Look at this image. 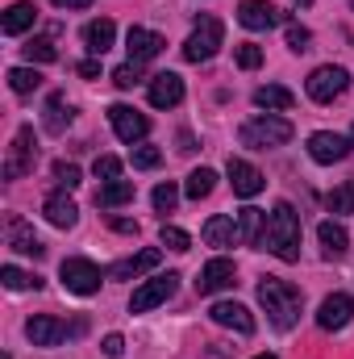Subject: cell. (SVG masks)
I'll use <instances>...</instances> for the list:
<instances>
[{
    "instance_id": "6da1fadb",
    "label": "cell",
    "mask_w": 354,
    "mask_h": 359,
    "mask_svg": "<svg viewBox=\"0 0 354 359\" xmlns=\"http://www.w3.org/2000/svg\"><path fill=\"white\" fill-rule=\"evenodd\" d=\"M263 251H271L275 259L283 264H296L300 259V217L288 201H279L271 213H267V230H263Z\"/></svg>"
},
{
    "instance_id": "7a4b0ae2",
    "label": "cell",
    "mask_w": 354,
    "mask_h": 359,
    "mask_svg": "<svg viewBox=\"0 0 354 359\" xmlns=\"http://www.w3.org/2000/svg\"><path fill=\"white\" fill-rule=\"evenodd\" d=\"M259 305L267 309V318H271V326H275V330H292V326L300 322L304 292H300L296 284H288V280L267 276L263 284H259Z\"/></svg>"
},
{
    "instance_id": "3957f363",
    "label": "cell",
    "mask_w": 354,
    "mask_h": 359,
    "mask_svg": "<svg viewBox=\"0 0 354 359\" xmlns=\"http://www.w3.org/2000/svg\"><path fill=\"white\" fill-rule=\"evenodd\" d=\"M288 138H292V121H288V117H275V113L250 117V121L242 126V147H255V151L283 147Z\"/></svg>"
},
{
    "instance_id": "277c9868",
    "label": "cell",
    "mask_w": 354,
    "mask_h": 359,
    "mask_svg": "<svg viewBox=\"0 0 354 359\" xmlns=\"http://www.w3.org/2000/svg\"><path fill=\"white\" fill-rule=\"evenodd\" d=\"M221 42H225V25L217 21V17H200V25L187 34V42H183V59L187 63H208L217 50H221Z\"/></svg>"
},
{
    "instance_id": "5b68a950",
    "label": "cell",
    "mask_w": 354,
    "mask_h": 359,
    "mask_svg": "<svg viewBox=\"0 0 354 359\" xmlns=\"http://www.w3.org/2000/svg\"><path fill=\"white\" fill-rule=\"evenodd\" d=\"M88 330V322H63V318H50V313H38V318H29L25 322V339L34 343V347H59L63 339H71V334H84Z\"/></svg>"
},
{
    "instance_id": "8992f818",
    "label": "cell",
    "mask_w": 354,
    "mask_h": 359,
    "mask_svg": "<svg viewBox=\"0 0 354 359\" xmlns=\"http://www.w3.org/2000/svg\"><path fill=\"white\" fill-rule=\"evenodd\" d=\"M34 163H38V142H34V126H21L17 134H13V147H8V155H4V180H21L34 172Z\"/></svg>"
},
{
    "instance_id": "52a82bcc",
    "label": "cell",
    "mask_w": 354,
    "mask_h": 359,
    "mask_svg": "<svg viewBox=\"0 0 354 359\" xmlns=\"http://www.w3.org/2000/svg\"><path fill=\"white\" fill-rule=\"evenodd\" d=\"M304 88H309V96H313L317 104H330L334 96H342V92L351 88V72H346V67H334V63H330V67H317Z\"/></svg>"
},
{
    "instance_id": "ba28073f",
    "label": "cell",
    "mask_w": 354,
    "mask_h": 359,
    "mask_svg": "<svg viewBox=\"0 0 354 359\" xmlns=\"http://www.w3.org/2000/svg\"><path fill=\"white\" fill-rule=\"evenodd\" d=\"M179 288V276L176 271H167V276H155V280H146L134 297H129V313H146V309H155V305H163L167 297H176Z\"/></svg>"
},
{
    "instance_id": "9c48e42d",
    "label": "cell",
    "mask_w": 354,
    "mask_h": 359,
    "mask_svg": "<svg viewBox=\"0 0 354 359\" xmlns=\"http://www.w3.org/2000/svg\"><path fill=\"white\" fill-rule=\"evenodd\" d=\"M59 276H63V284H67V292H76V297H92L96 288H100V268L92 264V259H63V268H59Z\"/></svg>"
},
{
    "instance_id": "30bf717a",
    "label": "cell",
    "mask_w": 354,
    "mask_h": 359,
    "mask_svg": "<svg viewBox=\"0 0 354 359\" xmlns=\"http://www.w3.org/2000/svg\"><path fill=\"white\" fill-rule=\"evenodd\" d=\"M238 284V268L229 264V259H208L200 276H196V292L200 297H213V292H225V288H234Z\"/></svg>"
},
{
    "instance_id": "8fae6325",
    "label": "cell",
    "mask_w": 354,
    "mask_h": 359,
    "mask_svg": "<svg viewBox=\"0 0 354 359\" xmlns=\"http://www.w3.org/2000/svg\"><path fill=\"white\" fill-rule=\"evenodd\" d=\"M108 121H113V130H117L121 142H142V138L150 134L146 113H138V109H129V104H113V109H108Z\"/></svg>"
},
{
    "instance_id": "7c38bea8",
    "label": "cell",
    "mask_w": 354,
    "mask_h": 359,
    "mask_svg": "<svg viewBox=\"0 0 354 359\" xmlns=\"http://www.w3.org/2000/svg\"><path fill=\"white\" fill-rule=\"evenodd\" d=\"M351 151H354L351 138L330 134V130H317V134L309 138V155H313V163H342Z\"/></svg>"
},
{
    "instance_id": "4fadbf2b",
    "label": "cell",
    "mask_w": 354,
    "mask_h": 359,
    "mask_svg": "<svg viewBox=\"0 0 354 359\" xmlns=\"http://www.w3.org/2000/svg\"><path fill=\"white\" fill-rule=\"evenodd\" d=\"M351 318H354V297H346V292L325 297L321 309H317V326L321 330H342V326H351Z\"/></svg>"
},
{
    "instance_id": "5bb4252c",
    "label": "cell",
    "mask_w": 354,
    "mask_h": 359,
    "mask_svg": "<svg viewBox=\"0 0 354 359\" xmlns=\"http://www.w3.org/2000/svg\"><path fill=\"white\" fill-rule=\"evenodd\" d=\"M238 21H242L246 29H271V25L288 21V13H279L271 0H242V4H238Z\"/></svg>"
},
{
    "instance_id": "9a60e30c",
    "label": "cell",
    "mask_w": 354,
    "mask_h": 359,
    "mask_svg": "<svg viewBox=\"0 0 354 359\" xmlns=\"http://www.w3.org/2000/svg\"><path fill=\"white\" fill-rule=\"evenodd\" d=\"M225 172H229L234 192H238V196H246V201H250V196H259V192L267 188L263 172H259L255 163H246V159H229V168H225Z\"/></svg>"
},
{
    "instance_id": "2e32d148",
    "label": "cell",
    "mask_w": 354,
    "mask_h": 359,
    "mask_svg": "<svg viewBox=\"0 0 354 359\" xmlns=\"http://www.w3.org/2000/svg\"><path fill=\"white\" fill-rule=\"evenodd\" d=\"M167 42L155 34V29H142V25H134L129 29V38H125V50H129V63H150L159 50H163Z\"/></svg>"
},
{
    "instance_id": "e0dca14e",
    "label": "cell",
    "mask_w": 354,
    "mask_h": 359,
    "mask_svg": "<svg viewBox=\"0 0 354 359\" xmlns=\"http://www.w3.org/2000/svg\"><path fill=\"white\" fill-rule=\"evenodd\" d=\"M179 100H183V80H179L176 72L150 76V104L155 109H176Z\"/></svg>"
},
{
    "instance_id": "ac0fdd59",
    "label": "cell",
    "mask_w": 354,
    "mask_h": 359,
    "mask_svg": "<svg viewBox=\"0 0 354 359\" xmlns=\"http://www.w3.org/2000/svg\"><path fill=\"white\" fill-rule=\"evenodd\" d=\"M208 313H213L217 326H229V330H238V334H255V318H250V309L238 305V301H221V305H213Z\"/></svg>"
},
{
    "instance_id": "d6986e66",
    "label": "cell",
    "mask_w": 354,
    "mask_h": 359,
    "mask_svg": "<svg viewBox=\"0 0 354 359\" xmlns=\"http://www.w3.org/2000/svg\"><path fill=\"white\" fill-rule=\"evenodd\" d=\"M159 259H163V251H159V247H146V251H138V255H129V259L113 264L108 276H113V280H134V276H142V271L159 268Z\"/></svg>"
},
{
    "instance_id": "ffe728a7",
    "label": "cell",
    "mask_w": 354,
    "mask_h": 359,
    "mask_svg": "<svg viewBox=\"0 0 354 359\" xmlns=\"http://www.w3.org/2000/svg\"><path fill=\"white\" fill-rule=\"evenodd\" d=\"M42 213H46V222H50V226H59V230H71V226L80 222L76 201H71V196H63V192H50V196H46V205H42Z\"/></svg>"
},
{
    "instance_id": "44dd1931",
    "label": "cell",
    "mask_w": 354,
    "mask_h": 359,
    "mask_svg": "<svg viewBox=\"0 0 354 359\" xmlns=\"http://www.w3.org/2000/svg\"><path fill=\"white\" fill-rule=\"evenodd\" d=\"M34 21H38V4H34V0H17V4H8L4 17H0L4 34H25V29H34Z\"/></svg>"
},
{
    "instance_id": "7402d4cb",
    "label": "cell",
    "mask_w": 354,
    "mask_h": 359,
    "mask_svg": "<svg viewBox=\"0 0 354 359\" xmlns=\"http://www.w3.org/2000/svg\"><path fill=\"white\" fill-rule=\"evenodd\" d=\"M200 234H204V243H208V247H234V243H242V238H238V222H234V217H225V213L208 217Z\"/></svg>"
},
{
    "instance_id": "603a6c76",
    "label": "cell",
    "mask_w": 354,
    "mask_h": 359,
    "mask_svg": "<svg viewBox=\"0 0 354 359\" xmlns=\"http://www.w3.org/2000/svg\"><path fill=\"white\" fill-rule=\"evenodd\" d=\"M263 230H267V213L263 209H255V205L238 209V238H242V243L259 247V243H263Z\"/></svg>"
},
{
    "instance_id": "cb8c5ba5",
    "label": "cell",
    "mask_w": 354,
    "mask_h": 359,
    "mask_svg": "<svg viewBox=\"0 0 354 359\" xmlns=\"http://www.w3.org/2000/svg\"><path fill=\"white\" fill-rule=\"evenodd\" d=\"M8 247H13V251H21V255H34V259H38V255L46 251V247L38 243L34 226H25L21 217H13V222H8Z\"/></svg>"
},
{
    "instance_id": "d4e9b609",
    "label": "cell",
    "mask_w": 354,
    "mask_h": 359,
    "mask_svg": "<svg viewBox=\"0 0 354 359\" xmlns=\"http://www.w3.org/2000/svg\"><path fill=\"white\" fill-rule=\"evenodd\" d=\"M317 238H321L325 259H338V255H346V247H351V234H346L338 222H321V226H317Z\"/></svg>"
},
{
    "instance_id": "484cf974",
    "label": "cell",
    "mask_w": 354,
    "mask_h": 359,
    "mask_svg": "<svg viewBox=\"0 0 354 359\" xmlns=\"http://www.w3.org/2000/svg\"><path fill=\"white\" fill-rule=\"evenodd\" d=\"M84 42H88V50L100 59L104 50H113V42H117V25L108 21V17H100V21H92L88 29H84Z\"/></svg>"
},
{
    "instance_id": "4316f807",
    "label": "cell",
    "mask_w": 354,
    "mask_h": 359,
    "mask_svg": "<svg viewBox=\"0 0 354 359\" xmlns=\"http://www.w3.org/2000/svg\"><path fill=\"white\" fill-rule=\"evenodd\" d=\"M134 201V184L129 180H108L96 188V205L100 209H117V205H129Z\"/></svg>"
},
{
    "instance_id": "83f0119b",
    "label": "cell",
    "mask_w": 354,
    "mask_h": 359,
    "mask_svg": "<svg viewBox=\"0 0 354 359\" xmlns=\"http://www.w3.org/2000/svg\"><path fill=\"white\" fill-rule=\"evenodd\" d=\"M292 92L288 88H279V84H263V88L255 92V104L259 109H271V113H283V109H292Z\"/></svg>"
},
{
    "instance_id": "f1b7e54d",
    "label": "cell",
    "mask_w": 354,
    "mask_h": 359,
    "mask_svg": "<svg viewBox=\"0 0 354 359\" xmlns=\"http://www.w3.org/2000/svg\"><path fill=\"white\" fill-rule=\"evenodd\" d=\"M67 126H71V104L55 92V96L46 100V130H50V134H63Z\"/></svg>"
},
{
    "instance_id": "f546056e",
    "label": "cell",
    "mask_w": 354,
    "mask_h": 359,
    "mask_svg": "<svg viewBox=\"0 0 354 359\" xmlns=\"http://www.w3.org/2000/svg\"><path fill=\"white\" fill-rule=\"evenodd\" d=\"M213 188H217V172H213V168H196V172L187 176V184H183V192H187L192 201H204Z\"/></svg>"
},
{
    "instance_id": "4dcf8cb0",
    "label": "cell",
    "mask_w": 354,
    "mask_h": 359,
    "mask_svg": "<svg viewBox=\"0 0 354 359\" xmlns=\"http://www.w3.org/2000/svg\"><path fill=\"white\" fill-rule=\"evenodd\" d=\"M325 209L330 213H354V180H346V184H338V188L325 192Z\"/></svg>"
},
{
    "instance_id": "1f68e13d",
    "label": "cell",
    "mask_w": 354,
    "mask_h": 359,
    "mask_svg": "<svg viewBox=\"0 0 354 359\" xmlns=\"http://www.w3.org/2000/svg\"><path fill=\"white\" fill-rule=\"evenodd\" d=\"M8 88L17 92V96H29V92L42 88V76H38L34 67H13V72H8Z\"/></svg>"
},
{
    "instance_id": "d6a6232c",
    "label": "cell",
    "mask_w": 354,
    "mask_h": 359,
    "mask_svg": "<svg viewBox=\"0 0 354 359\" xmlns=\"http://www.w3.org/2000/svg\"><path fill=\"white\" fill-rule=\"evenodd\" d=\"M0 280H4V288H13V292L42 288V280H38V276H29V271H21V268H13V264H4V268H0Z\"/></svg>"
},
{
    "instance_id": "836d02e7",
    "label": "cell",
    "mask_w": 354,
    "mask_h": 359,
    "mask_svg": "<svg viewBox=\"0 0 354 359\" xmlns=\"http://www.w3.org/2000/svg\"><path fill=\"white\" fill-rule=\"evenodd\" d=\"M25 59H29V63H55V59H59V50H55V42H50V38H34V42L25 46Z\"/></svg>"
},
{
    "instance_id": "e575fe53",
    "label": "cell",
    "mask_w": 354,
    "mask_h": 359,
    "mask_svg": "<svg viewBox=\"0 0 354 359\" xmlns=\"http://www.w3.org/2000/svg\"><path fill=\"white\" fill-rule=\"evenodd\" d=\"M113 84L121 92H129L134 84H142V63H125V67H117L113 72Z\"/></svg>"
},
{
    "instance_id": "d590c367",
    "label": "cell",
    "mask_w": 354,
    "mask_h": 359,
    "mask_svg": "<svg viewBox=\"0 0 354 359\" xmlns=\"http://www.w3.org/2000/svg\"><path fill=\"white\" fill-rule=\"evenodd\" d=\"M150 201H155V209H159V213H171V209L179 205V188H176V184H159Z\"/></svg>"
},
{
    "instance_id": "8d00e7d4",
    "label": "cell",
    "mask_w": 354,
    "mask_h": 359,
    "mask_svg": "<svg viewBox=\"0 0 354 359\" xmlns=\"http://www.w3.org/2000/svg\"><path fill=\"white\" fill-rule=\"evenodd\" d=\"M92 172H96V180H104V184H108V180L121 176V159H117V155H100V159L92 163Z\"/></svg>"
},
{
    "instance_id": "74e56055",
    "label": "cell",
    "mask_w": 354,
    "mask_h": 359,
    "mask_svg": "<svg viewBox=\"0 0 354 359\" xmlns=\"http://www.w3.org/2000/svg\"><path fill=\"white\" fill-rule=\"evenodd\" d=\"M259 63H263V46H255V42H242V46H238V67H242V72H255Z\"/></svg>"
},
{
    "instance_id": "f35d334b",
    "label": "cell",
    "mask_w": 354,
    "mask_h": 359,
    "mask_svg": "<svg viewBox=\"0 0 354 359\" xmlns=\"http://www.w3.org/2000/svg\"><path fill=\"white\" fill-rule=\"evenodd\" d=\"M159 163H163V151H159V147H134V168L150 172V168H159Z\"/></svg>"
},
{
    "instance_id": "ab89813d",
    "label": "cell",
    "mask_w": 354,
    "mask_h": 359,
    "mask_svg": "<svg viewBox=\"0 0 354 359\" xmlns=\"http://www.w3.org/2000/svg\"><path fill=\"white\" fill-rule=\"evenodd\" d=\"M55 184L67 188V192L80 188V168H76V163H55Z\"/></svg>"
},
{
    "instance_id": "60d3db41",
    "label": "cell",
    "mask_w": 354,
    "mask_h": 359,
    "mask_svg": "<svg viewBox=\"0 0 354 359\" xmlns=\"http://www.w3.org/2000/svg\"><path fill=\"white\" fill-rule=\"evenodd\" d=\"M159 238H163V247H167V251H187V247H192V238H187L179 226H163V234H159Z\"/></svg>"
},
{
    "instance_id": "b9f144b4",
    "label": "cell",
    "mask_w": 354,
    "mask_h": 359,
    "mask_svg": "<svg viewBox=\"0 0 354 359\" xmlns=\"http://www.w3.org/2000/svg\"><path fill=\"white\" fill-rule=\"evenodd\" d=\"M309 42H313V34L304 29V25H288V46L300 55V50H309Z\"/></svg>"
},
{
    "instance_id": "7bdbcfd3",
    "label": "cell",
    "mask_w": 354,
    "mask_h": 359,
    "mask_svg": "<svg viewBox=\"0 0 354 359\" xmlns=\"http://www.w3.org/2000/svg\"><path fill=\"white\" fill-rule=\"evenodd\" d=\"M100 351H104V355H108V359H117V355H121V351H125V339H121V334H108V339L100 343Z\"/></svg>"
},
{
    "instance_id": "ee69618b",
    "label": "cell",
    "mask_w": 354,
    "mask_h": 359,
    "mask_svg": "<svg viewBox=\"0 0 354 359\" xmlns=\"http://www.w3.org/2000/svg\"><path fill=\"white\" fill-rule=\"evenodd\" d=\"M76 72H80L84 80H96V76H100V63H96V59H84V63H80Z\"/></svg>"
},
{
    "instance_id": "f6af8a7d",
    "label": "cell",
    "mask_w": 354,
    "mask_h": 359,
    "mask_svg": "<svg viewBox=\"0 0 354 359\" xmlns=\"http://www.w3.org/2000/svg\"><path fill=\"white\" fill-rule=\"evenodd\" d=\"M113 230H117V234H138V222H129V217H113Z\"/></svg>"
},
{
    "instance_id": "bcb514c9",
    "label": "cell",
    "mask_w": 354,
    "mask_h": 359,
    "mask_svg": "<svg viewBox=\"0 0 354 359\" xmlns=\"http://www.w3.org/2000/svg\"><path fill=\"white\" fill-rule=\"evenodd\" d=\"M179 151H183V155H192V151H196V138H192V134H187V130H183V134H179Z\"/></svg>"
},
{
    "instance_id": "7dc6e473",
    "label": "cell",
    "mask_w": 354,
    "mask_h": 359,
    "mask_svg": "<svg viewBox=\"0 0 354 359\" xmlns=\"http://www.w3.org/2000/svg\"><path fill=\"white\" fill-rule=\"evenodd\" d=\"M92 0H55V8H88Z\"/></svg>"
},
{
    "instance_id": "c3c4849f",
    "label": "cell",
    "mask_w": 354,
    "mask_h": 359,
    "mask_svg": "<svg viewBox=\"0 0 354 359\" xmlns=\"http://www.w3.org/2000/svg\"><path fill=\"white\" fill-rule=\"evenodd\" d=\"M292 4H296V8H309V4H313V0H292Z\"/></svg>"
},
{
    "instance_id": "681fc988",
    "label": "cell",
    "mask_w": 354,
    "mask_h": 359,
    "mask_svg": "<svg viewBox=\"0 0 354 359\" xmlns=\"http://www.w3.org/2000/svg\"><path fill=\"white\" fill-rule=\"evenodd\" d=\"M255 359H275V355H255Z\"/></svg>"
},
{
    "instance_id": "f907efd6",
    "label": "cell",
    "mask_w": 354,
    "mask_h": 359,
    "mask_svg": "<svg viewBox=\"0 0 354 359\" xmlns=\"http://www.w3.org/2000/svg\"><path fill=\"white\" fill-rule=\"evenodd\" d=\"M351 4H354V0H351Z\"/></svg>"
}]
</instances>
